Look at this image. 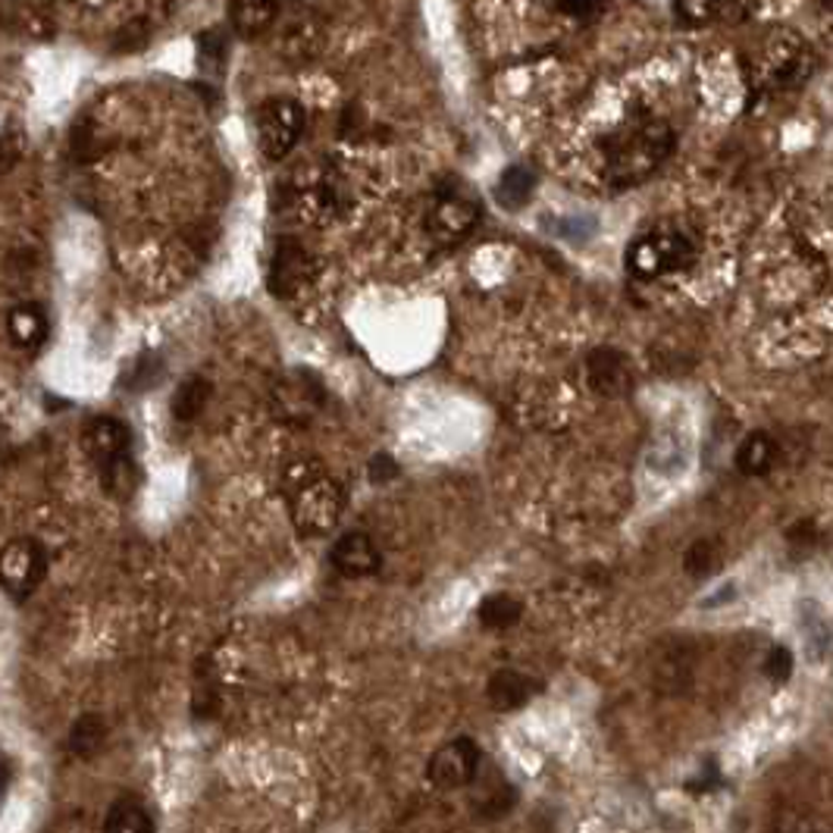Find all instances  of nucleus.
Here are the masks:
<instances>
[{
    "label": "nucleus",
    "mask_w": 833,
    "mask_h": 833,
    "mask_svg": "<svg viewBox=\"0 0 833 833\" xmlns=\"http://www.w3.org/2000/svg\"><path fill=\"white\" fill-rule=\"evenodd\" d=\"M671 148H674V129L664 119L639 113L627 126H621L602 141L605 176L617 188L646 180L661 166V160L671 154Z\"/></svg>",
    "instance_id": "1"
},
{
    "label": "nucleus",
    "mask_w": 833,
    "mask_h": 833,
    "mask_svg": "<svg viewBox=\"0 0 833 833\" xmlns=\"http://www.w3.org/2000/svg\"><path fill=\"white\" fill-rule=\"evenodd\" d=\"M82 449L89 454L91 467L97 471L101 486L113 498L126 501L136 496L141 471L136 464V451H132V429L126 420L101 414L91 417L82 429Z\"/></svg>",
    "instance_id": "2"
},
{
    "label": "nucleus",
    "mask_w": 833,
    "mask_h": 833,
    "mask_svg": "<svg viewBox=\"0 0 833 833\" xmlns=\"http://www.w3.org/2000/svg\"><path fill=\"white\" fill-rule=\"evenodd\" d=\"M286 496L294 530L301 536H326L338 523L345 496L314 461H298L286 471Z\"/></svg>",
    "instance_id": "3"
},
{
    "label": "nucleus",
    "mask_w": 833,
    "mask_h": 833,
    "mask_svg": "<svg viewBox=\"0 0 833 833\" xmlns=\"http://www.w3.org/2000/svg\"><path fill=\"white\" fill-rule=\"evenodd\" d=\"M696 264V242L674 225H658L643 232L627 248V270L636 279L676 276Z\"/></svg>",
    "instance_id": "4"
},
{
    "label": "nucleus",
    "mask_w": 833,
    "mask_h": 833,
    "mask_svg": "<svg viewBox=\"0 0 833 833\" xmlns=\"http://www.w3.org/2000/svg\"><path fill=\"white\" fill-rule=\"evenodd\" d=\"M479 213H483L479 210V198L473 195L471 188L458 176H446V180L436 185V195H432V204H429V235L439 245H458L476 225Z\"/></svg>",
    "instance_id": "5"
},
{
    "label": "nucleus",
    "mask_w": 833,
    "mask_h": 833,
    "mask_svg": "<svg viewBox=\"0 0 833 833\" xmlns=\"http://www.w3.org/2000/svg\"><path fill=\"white\" fill-rule=\"evenodd\" d=\"M304 107L294 97H267L257 107V141L270 160H282L304 132Z\"/></svg>",
    "instance_id": "6"
},
{
    "label": "nucleus",
    "mask_w": 833,
    "mask_h": 833,
    "mask_svg": "<svg viewBox=\"0 0 833 833\" xmlns=\"http://www.w3.org/2000/svg\"><path fill=\"white\" fill-rule=\"evenodd\" d=\"M3 589L13 602H25L38 586L45 583L47 574V548L32 536H16L3 545Z\"/></svg>",
    "instance_id": "7"
},
{
    "label": "nucleus",
    "mask_w": 833,
    "mask_h": 833,
    "mask_svg": "<svg viewBox=\"0 0 833 833\" xmlns=\"http://www.w3.org/2000/svg\"><path fill=\"white\" fill-rule=\"evenodd\" d=\"M479 771H483V749H479V743L471 740V737H458V740L439 745L432 752L427 777L439 789H461L471 787Z\"/></svg>",
    "instance_id": "8"
},
{
    "label": "nucleus",
    "mask_w": 833,
    "mask_h": 833,
    "mask_svg": "<svg viewBox=\"0 0 833 833\" xmlns=\"http://www.w3.org/2000/svg\"><path fill=\"white\" fill-rule=\"evenodd\" d=\"M316 276V264L311 251L304 248L292 235L276 239V251L270 261V279L267 289L276 298H294Z\"/></svg>",
    "instance_id": "9"
},
{
    "label": "nucleus",
    "mask_w": 833,
    "mask_h": 833,
    "mask_svg": "<svg viewBox=\"0 0 833 833\" xmlns=\"http://www.w3.org/2000/svg\"><path fill=\"white\" fill-rule=\"evenodd\" d=\"M586 380L589 385L605 395V398H617V395H627L633 389V363L624 351L617 348H592L586 355Z\"/></svg>",
    "instance_id": "10"
},
{
    "label": "nucleus",
    "mask_w": 833,
    "mask_h": 833,
    "mask_svg": "<svg viewBox=\"0 0 833 833\" xmlns=\"http://www.w3.org/2000/svg\"><path fill=\"white\" fill-rule=\"evenodd\" d=\"M473 787V814L483 818V821H496V818H505L508 811L518 806V789L514 784L498 771V767H483L476 774Z\"/></svg>",
    "instance_id": "11"
},
{
    "label": "nucleus",
    "mask_w": 833,
    "mask_h": 833,
    "mask_svg": "<svg viewBox=\"0 0 833 833\" xmlns=\"http://www.w3.org/2000/svg\"><path fill=\"white\" fill-rule=\"evenodd\" d=\"M329 564L336 567L342 577H370L380 570V548L367 533H345L329 552Z\"/></svg>",
    "instance_id": "12"
},
{
    "label": "nucleus",
    "mask_w": 833,
    "mask_h": 833,
    "mask_svg": "<svg viewBox=\"0 0 833 833\" xmlns=\"http://www.w3.org/2000/svg\"><path fill=\"white\" fill-rule=\"evenodd\" d=\"M540 693V680L520 674L514 668H501V671H496V674L489 676V683H486V696H489L496 711H518V708H523L527 702H533Z\"/></svg>",
    "instance_id": "13"
},
{
    "label": "nucleus",
    "mask_w": 833,
    "mask_h": 833,
    "mask_svg": "<svg viewBox=\"0 0 833 833\" xmlns=\"http://www.w3.org/2000/svg\"><path fill=\"white\" fill-rule=\"evenodd\" d=\"M323 398H326V392H323V385L316 383L314 373H294L292 380L279 389L276 405H279V410H282L289 420L304 424L316 407L323 405Z\"/></svg>",
    "instance_id": "14"
},
{
    "label": "nucleus",
    "mask_w": 833,
    "mask_h": 833,
    "mask_svg": "<svg viewBox=\"0 0 833 833\" xmlns=\"http://www.w3.org/2000/svg\"><path fill=\"white\" fill-rule=\"evenodd\" d=\"M7 333L13 338V345H20L25 351H35L47 342V314L42 304L23 301L16 308H10L7 314Z\"/></svg>",
    "instance_id": "15"
},
{
    "label": "nucleus",
    "mask_w": 833,
    "mask_h": 833,
    "mask_svg": "<svg viewBox=\"0 0 833 833\" xmlns=\"http://www.w3.org/2000/svg\"><path fill=\"white\" fill-rule=\"evenodd\" d=\"M101 833H154V818H151V811L141 799L126 796V799L113 802Z\"/></svg>",
    "instance_id": "16"
},
{
    "label": "nucleus",
    "mask_w": 833,
    "mask_h": 833,
    "mask_svg": "<svg viewBox=\"0 0 833 833\" xmlns=\"http://www.w3.org/2000/svg\"><path fill=\"white\" fill-rule=\"evenodd\" d=\"M279 7L276 3H232L229 7V23L235 28V35L242 38H257L279 20Z\"/></svg>",
    "instance_id": "17"
},
{
    "label": "nucleus",
    "mask_w": 833,
    "mask_h": 833,
    "mask_svg": "<svg viewBox=\"0 0 833 833\" xmlns=\"http://www.w3.org/2000/svg\"><path fill=\"white\" fill-rule=\"evenodd\" d=\"M210 392H213V385H210V380H204V377H188V380H182L180 389L173 392V402H170L173 420L192 424L204 407H207V402H210Z\"/></svg>",
    "instance_id": "18"
},
{
    "label": "nucleus",
    "mask_w": 833,
    "mask_h": 833,
    "mask_svg": "<svg viewBox=\"0 0 833 833\" xmlns=\"http://www.w3.org/2000/svg\"><path fill=\"white\" fill-rule=\"evenodd\" d=\"M533 188H536V173L523 163H514L501 173V180L496 185V198L505 210H520L523 204L530 201Z\"/></svg>",
    "instance_id": "19"
},
{
    "label": "nucleus",
    "mask_w": 833,
    "mask_h": 833,
    "mask_svg": "<svg viewBox=\"0 0 833 833\" xmlns=\"http://www.w3.org/2000/svg\"><path fill=\"white\" fill-rule=\"evenodd\" d=\"M163 377H166V363H163V358H160L158 351H141L136 361L123 370L119 389H126V392H132V395H141V392H148V389L163 383Z\"/></svg>",
    "instance_id": "20"
},
{
    "label": "nucleus",
    "mask_w": 833,
    "mask_h": 833,
    "mask_svg": "<svg viewBox=\"0 0 833 833\" xmlns=\"http://www.w3.org/2000/svg\"><path fill=\"white\" fill-rule=\"evenodd\" d=\"M777 461V442L767 432H752L745 436L743 446L737 449V467L749 476H765Z\"/></svg>",
    "instance_id": "21"
},
{
    "label": "nucleus",
    "mask_w": 833,
    "mask_h": 833,
    "mask_svg": "<svg viewBox=\"0 0 833 833\" xmlns=\"http://www.w3.org/2000/svg\"><path fill=\"white\" fill-rule=\"evenodd\" d=\"M520 614H523V605H520L514 595H508V592L486 595V599H483V605H479V611H476L479 624L493 633L511 630V627L520 621Z\"/></svg>",
    "instance_id": "22"
},
{
    "label": "nucleus",
    "mask_w": 833,
    "mask_h": 833,
    "mask_svg": "<svg viewBox=\"0 0 833 833\" xmlns=\"http://www.w3.org/2000/svg\"><path fill=\"white\" fill-rule=\"evenodd\" d=\"M107 740V721L101 715H82L79 721L69 727L67 749L76 759H91Z\"/></svg>",
    "instance_id": "23"
},
{
    "label": "nucleus",
    "mask_w": 833,
    "mask_h": 833,
    "mask_svg": "<svg viewBox=\"0 0 833 833\" xmlns=\"http://www.w3.org/2000/svg\"><path fill=\"white\" fill-rule=\"evenodd\" d=\"M674 16L680 23L686 25H708V23H718V20H745V16H752V10L749 7H733V3H676L674 7Z\"/></svg>",
    "instance_id": "24"
},
{
    "label": "nucleus",
    "mask_w": 833,
    "mask_h": 833,
    "mask_svg": "<svg viewBox=\"0 0 833 833\" xmlns=\"http://www.w3.org/2000/svg\"><path fill=\"white\" fill-rule=\"evenodd\" d=\"M690 676H693V664H690V655L680 646L661 655L655 664V686L664 693H683L690 686Z\"/></svg>",
    "instance_id": "25"
},
{
    "label": "nucleus",
    "mask_w": 833,
    "mask_h": 833,
    "mask_svg": "<svg viewBox=\"0 0 833 833\" xmlns=\"http://www.w3.org/2000/svg\"><path fill=\"white\" fill-rule=\"evenodd\" d=\"M195 45H198V67H201V72L210 76V79H217L223 72L225 57H229V35H225V28L223 25L207 28V32H201L195 38Z\"/></svg>",
    "instance_id": "26"
},
{
    "label": "nucleus",
    "mask_w": 833,
    "mask_h": 833,
    "mask_svg": "<svg viewBox=\"0 0 833 833\" xmlns=\"http://www.w3.org/2000/svg\"><path fill=\"white\" fill-rule=\"evenodd\" d=\"M151 35H154V20L151 16H136V20H129V23L116 28L111 47L116 54H136L151 42Z\"/></svg>",
    "instance_id": "27"
},
{
    "label": "nucleus",
    "mask_w": 833,
    "mask_h": 833,
    "mask_svg": "<svg viewBox=\"0 0 833 833\" xmlns=\"http://www.w3.org/2000/svg\"><path fill=\"white\" fill-rule=\"evenodd\" d=\"M718 564H721V548H718V542L715 540H696L690 548H686V555H683V567H686V574L690 577H708V574H715L718 570Z\"/></svg>",
    "instance_id": "28"
},
{
    "label": "nucleus",
    "mask_w": 833,
    "mask_h": 833,
    "mask_svg": "<svg viewBox=\"0 0 833 833\" xmlns=\"http://www.w3.org/2000/svg\"><path fill=\"white\" fill-rule=\"evenodd\" d=\"M69 151L76 163H91L101 154V141H97V129L91 126L89 119H79L69 132Z\"/></svg>",
    "instance_id": "29"
},
{
    "label": "nucleus",
    "mask_w": 833,
    "mask_h": 833,
    "mask_svg": "<svg viewBox=\"0 0 833 833\" xmlns=\"http://www.w3.org/2000/svg\"><path fill=\"white\" fill-rule=\"evenodd\" d=\"M316 23H308V20H294L289 23V38H286V45H289V54H314L311 47L316 45Z\"/></svg>",
    "instance_id": "30"
},
{
    "label": "nucleus",
    "mask_w": 833,
    "mask_h": 833,
    "mask_svg": "<svg viewBox=\"0 0 833 833\" xmlns=\"http://www.w3.org/2000/svg\"><path fill=\"white\" fill-rule=\"evenodd\" d=\"M25 148V141L16 136V129H13V123H7V129H3V141H0V173H10L13 166H16V160H20V151Z\"/></svg>",
    "instance_id": "31"
},
{
    "label": "nucleus",
    "mask_w": 833,
    "mask_h": 833,
    "mask_svg": "<svg viewBox=\"0 0 833 833\" xmlns=\"http://www.w3.org/2000/svg\"><path fill=\"white\" fill-rule=\"evenodd\" d=\"M765 674L774 680V683H784L789 674H792V655L784 646L771 649L765 658Z\"/></svg>",
    "instance_id": "32"
},
{
    "label": "nucleus",
    "mask_w": 833,
    "mask_h": 833,
    "mask_svg": "<svg viewBox=\"0 0 833 833\" xmlns=\"http://www.w3.org/2000/svg\"><path fill=\"white\" fill-rule=\"evenodd\" d=\"M392 476H398V464H395L389 454H377V458L370 461V479H373V483H389Z\"/></svg>",
    "instance_id": "33"
},
{
    "label": "nucleus",
    "mask_w": 833,
    "mask_h": 833,
    "mask_svg": "<svg viewBox=\"0 0 833 833\" xmlns=\"http://www.w3.org/2000/svg\"><path fill=\"white\" fill-rule=\"evenodd\" d=\"M558 10L567 13V16H574V20H586V16L602 13V7H595V3H558Z\"/></svg>",
    "instance_id": "34"
}]
</instances>
